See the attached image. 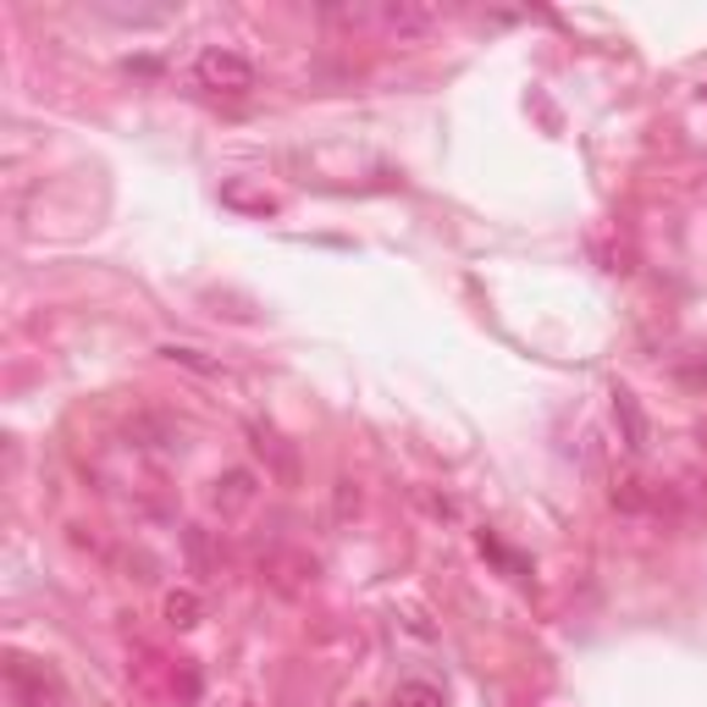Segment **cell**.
I'll return each instance as SVG.
<instances>
[{
  "label": "cell",
  "instance_id": "1",
  "mask_svg": "<svg viewBox=\"0 0 707 707\" xmlns=\"http://www.w3.org/2000/svg\"><path fill=\"white\" fill-rule=\"evenodd\" d=\"M194 83L205 88V95H249V88H254V67H249V56L211 45V50L194 56Z\"/></svg>",
  "mask_w": 707,
  "mask_h": 707
},
{
  "label": "cell",
  "instance_id": "2",
  "mask_svg": "<svg viewBox=\"0 0 707 707\" xmlns=\"http://www.w3.org/2000/svg\"><path fill=\"white\" fill-rule=\"evenodd\" d=\"M371 23H376L387 39L415 45V39H426V34L442 28V7H431V0H382V7L371 12Z\"/></svg>",
  "mask_w": 707,
  "mask_h": 707
},
{
  "label": "cell",
  "instance_id": "3",
  "mask_svg": "<svg viewBox=\"0 0 707 707\" xmlns=\"http://www.w3.org/2000/svg\"><path fill=\"white\" fill-rule=\"evenodd\" d=\"M12 702L17 707H61L67 702V691H61V680L45 669V663H28V658H12Z\"/></svg>",
  "mask_w": 707,
  "mask_h": 707
},
{
  "label": "cell",
  "instance_id": "4",
  "mask_svg": "<svg viewBox=\"0 0 707 707\" xmlns=\"http://www.w3.org/2000/svg\"><path fill=\"white\" fill-rule=\"evenodd\" d=\"M254 492H260V481H254V470H221L216 481H211V503L221 508V514H243L249 503H254Z\"/></svg>",
  "mask_w": 707,
  "mask_h": 707
},
{
  "label": "cell",
  "instance_id": "5",
  "mask_svg": "<svg viewBox=\"0 0 707 707\" xmlns=\"http://www.w3.org/2000/svg\"><path fill=\"white\" fill-rule=\"evenodd\" d=\"M221 205H227V211H243V216H260V221L283 211V200H277V194H265V189L243 183V177H232V183H221Z\"/></svg>",
  "mask_w": 707,
  "mask_h": 707
},
{
  "label": "cell",
  "instance_id": "6",
  "mask_svg": "<svg viewBox=\"0 0 707 707\" xmlns=\"http://www.w3.org/2000/svg\"><path fill=\"white\" fill-rule=\"evenodd\" d=\"M613 420H619V431H625V448L647 454V415H642L631 387H613Z\"/></svg>",
  "mask_w": 707,
  "mask_h": 707
},
{
  "label": "cell",
  "instance_id": "7",
  "mask_svg": "<svg viewBox=\"0 0 707 707\" xmlns=\"http://www.w3.org/2000/svg\"><path fill=\"white\" fill-rule=\"evenodd\" d=\"M387 707H448V696H442V685H431V680H398Z\"/></svg>",
  "mask_w": 707,
  "mask_h": 707
},
{
  "label": "cell",
  "instance_id": "8",
  "mask_svg": "<svg viewBox=\"0 0 707 707\" xmlns=\"http://www.w3.org/2000/svg\"><path fill=\"white\" fill-rule=\"evenodd\" d=\"M100 17L128 23V28H160V23H171V7H100Z\"/></svg>",
  "mask_w": 707,
  "mask_h": 707
},
{
  "label": "cell",
  "instance_id": "9",
  "mask_svg": "<svg viewBox=\"0 0 707 707\" xmlns=\"http://www.w3.org/2000/svg\"><path fill=\"white\" fill-rule=\"evenodd\" d=\"M254 448L277 459V470H283V481H299V459H293V448H288V442H283V436H272V431H265V426H254Z\"/></svg>",
  "mask_w": 707,
  "mask_h": 707
},
{
  "label": "cell",
  "instance_id": "10",
  "mask_svg": "<svg viewBox=\"0 0 707 707\" xmlns=\"http://www.w3.org/2000/svg\"><path fill=\"white\" fill-rule=\"evenodd\" d=\"M166 625H177V631L200 625V597H194V591H171V597H166Z\"/></svg>",
  "mask_w": 707,
  "mask_h": 707
},
{
  "label": "cell",
  "instance_id": "11",
  "mask_svg": "<svg viewBox=\"0 0 707 707\" xmlns=\"http://www.w3.org/2000/svg\"><path fill=\"white\" fill-rule=\"evenodd\" d=\"M160 354H166L171 366H189V371H200V376H221V360H205L200 348H183V343H166Z\"/></svg>",
  "mask_w": 707,
  "mask_h": 707
},
{
  "label": "cell",
  "instance_id": "12",
  "mask_svg": "<svg viewBox=\"0 0 707 707\" xmlns=\"http://www.w3.org/2000/svg\"><path fill=\"white\" fill-rule=\"evenodd\" d=\"M674 382L691 387V393H707V354H702V360H680V366H674Z\"/></svg>",
  "mask_w": 707,
  "mask_h": 707
},
{
  "label": "cell",
  "instance_id": "13",
  "mask_svg": "<svg viewBox=\"0 0 707 707\" xmlns=\"http://www.w3.org/2000/svg\"><path fill=\"white\" fill-rule=\"evenodd\" d=\"M613 508H647L642 481H619V487H613Z\"/></svg>",
  "mask_w": 707,
  "mask_h": 707
},
{
  "label": "cell",
  "instance_id": "14",
  "mask_svg": "<svg viewBox=\"0 0 707 707\" xmlns=\"http://www.w3.org/2000/svg\"><path fill=\"white\" fill-rule=\"evenodd\" d=\"M337 508H343V514H348V508H360V492H354L348 481H343V492H337Z\"/></svg>",
  "mask_w": 707,
  "mask_h": 707
}]
</instances>
